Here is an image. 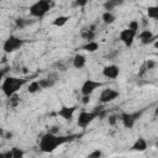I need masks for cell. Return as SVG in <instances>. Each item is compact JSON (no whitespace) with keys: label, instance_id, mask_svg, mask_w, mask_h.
<instances>
[{"label":"cell","instance_id":"8992f818","mask_svg":"<svg viewBox=\"0 0 158 158\" xmlns=\"http://www.w3.org/2000/svg\"><path fill=\"white\" fill-rule=\"evenodd\" d=\"M102 85H104V83H101V81H98L94 79H86L80 88V93L83 96H90L96 89L101 88Z\"/></svg>","mask_w":158,"mask_h":158},{"label":"cell","instance_id":"8fae6325","mask_svg":"<svg viewBox=\"0 0 158 158\" xmlns=\"http://www.w3.org/2000/svg\"><path fill=\"white\" fill-rule=\"evenodd\" d=\"M120 74V68L116 64H109L102 68V75L107 79H116Z\"/></svg>","mask_w":158,"mask_h":158},{"label":"cell","instance_id":"9c48e42d","mask_svg":"<svg viewBox=\"0 0 158 158\" xmlns=\"http://www.w3.org/2000/svg\"><path fill=\"white\" fill-rule=\"evenodd\" d=\"M136 36H137L136 32H133V31H131V30H128V28H123V30L120 31L118 38H120V41H121L127 48H130V47L133 44V41H135Z\"/></svg>","mask_w":158,"mask_h":158},{"label":"cell","instance_id":"7a4b0ae2","mask_svg":"<svg viewBox=\"0 0 158 158\" xmlns=\"http://www.w3.org/2000/svg\"><path fill=\"white\" fill-rule=\"evenodd\" d=\"M26 83V79H22V78H17V77H6L4 78L2 80V84H1V91L4 93V95L6 98H11L12 95H15L22 86L23 84Z\"/></svg>","mask_w":158,"mask_h":158},{"label":"cell","instance_id":"cb8c5ba5","mask_svg":"<svg viewBox=\"0 0 158 158\" xmlns=\"http://www.w3.org/2000/svg\"><path fill=\"white\" fill-rule=\"evenodd\" d=\"M11 154H12V158H23V151L19 147H12L11 149Z\"/></svg>","mask_w":158,"mask_h":158},{"label":"cell","instance_id":"d6a6232c","mask_svg":"<svg viewBox=\"0 0 158 158\" xmlns=\"http://www.w3.org/2000/svg\"><path fill=\"white\" fill-rule=\"evenodd\" d=\"M4 138L5 139H11L12 138V133L11 132H5L4 133Z\"/></svg>","mask_w":158,"mask_h":158},{"label":"cell","instance_id":"ffe728a7","mask_svg":"<svg viewBox=\"0 0 158 158\" xmlns=\"http://www.w3.org/2000/svg\"><path fill=\"white\" fill-rule=\"evenodd\" d=\"M80 36H81V38H84L86 42H93L94 38H95V32H94V30H84Z\"/></svg>","mask_w":158,"mask_h":158},{"label":"cell","instance_id":"1f68e13d","mask_svg":"<svg viewBox=\"0 0 158 158\" xmlns=\"http://www.w3.org/2000/svg\"><path fill=\"white\" fill-rule=\"evenodd\" d=\"M6 70H7V69H1V70H0V88H1V84H2V80H4V75H5Z\"/></svg>","mask_w":158,"mask_h":158},{"label":"cell","instance_id":"7402d4cb","mask_svg":"<svg viewBox=\"0 0 158 158\" xmlns=\"http://www.w3.org/2000/svg\"><path fill=\"white\" fill-rule=\"evenodd\" d=\"M147 15L149 19L157 20L158 19V6H148L147 9Z\"/></svg>","mask_w":158,"mask_h":158},{"label":"cell","instance_id":"d6986e66","mask_svg":"<svg viewBox=\"0 0 158 158\" xmlns=\"http://www.w3.org/2000/svg\"><path fill=\"white\" fill-rule=\"evenodd\" d=\"M15 23H16V27H19V28L22 30V28H25V27H27V26L35 23V20L30 21V20H26V19H21V17H19V19L15 20Z\"/></svg>","mask_w":158,"mask_h":158},{"label":"cell","instance_id":"30bf717a","mask_svg":"<svg viewBox=\"0 0 158 158\" xmlns=\"http://www.w3.org/2000/svg\"><path fill=\"white\" fill-rule=\"evenodd\" d=\"M78 106L77 105H73V106H67V105H62L60 109L58 110V116H60L63 120L65 121H72L73 120V116H74V112L77 111Z\"/></svg>","mask_w":158,"mask_h":158},{"label":"cell","instance_id":"836d02e7","mask_svg":"<svg viewBox=\"0 0 158 158\" xmlns=\"http://www.w3.org/2000/svg\"><path fill=\"white\" fill-rule=\"evenodd\" d=\"M83 104L84 105H86V104H89V101H90V96H83Z\"/></svg>","mask_w":158,"mask_h":158},{"label":"cell","instance_id":"277c9868","mask_svg":"<svg viewBox=\"0 0 158 158\" xmlns=\"http://www.w3.org/2000/svg\"><path fill=\"white\" fill-rule=\"evenodd\" d=\"M146 111V107L138 110V111H133V112H122L118 117V120H121L122 125L126 127V128H132L136 122L141 118V116L143 115V112Z\"/></svg>","mask_w":158,"mask_h":158},{"label":"cell","instance_id":"4316f807","mask_svg":"<svg viewBox=\"0 0 158 158\" xmlns=\"http://www.w3.org/2000/svg\"><path fill=\"white\" fill-rule=\"evenodd\" d=\"M156 65H157V62H156V60H152V59H148V60L144 63V68H146V70H148V69H153V68H156Z\"/></svg>","mask_w":158,"mask_h":158},{"label":"cell","instance_id":"4fadbf2b","mask_svg":"<svg viewBox=\"0 0 158 158\" xmlns=\"http://www.w3.org/2000/svg\"><path fill=\"white\" fill-rule=\"evenodd\" d=\"M147 147H148V143H147L146 138H143V137L139 136V137L135 141V143L132 144L131 151H135V152H144V151L147 149Z\"/></svg>","mask_w":158,"mask_h":158},{"label":"cell","instance_id":"52a82bcc","mask_svg":"<svg viewBox=\"0 0 158 158\" xmlns=\"http://www.w3.org/2000/svg\"><path fill=\"white\" fill-rule=\"evenodd\" d=\"M98 116H99V112H96V111H90V112H88V111H81V112L79 114V116H78L77 123H78L79 127L85 128V127L89 126Z\"/></svg>","mask_w":158,"mask_h":158},{"label":"cell","instance_id":"d4e9b609","mask_svg":"<svg viewBox=\"0 0 158 158\" xmlns=\"http://www.w3.org/2000/svg\"><path fill=\"white\" fill-rule=\"evenodd\" d=\"M128 30H131V31H133V32H136L137 35H138V28H139V23H138V20H132V21H130V23H128V27H127Z\"/></svg>","mask_w":158,"mask_h":158},{"label":"cell","instance_id":"6da1fadb","mask_svg":"<svg viewBox=\"0 0 158 158\" xmlns=\"http://www.w3.org/2000/svg\"><path fill=\"white\" fill-rule=\"evenodd\" d=\"M69 141H70L69 136H60V135L46 132L41 136L40 141H38V147L43 153H52L58 147L63 146L64 143H67Z\"/></svg>","mask_w":158,"mask_h":158},{"label":"cell","instance_id":"83f0119b","mask_svg":"<svg viewBox=\"0 0 158 158\" xmlns=\"http://www.w3.org/2000/svg\"><path fill=\"white\" fill-rule=\"evenodd\" d=\"M19 101H20V99H19V96L15 94V95H12L11 98H10V102H11V106H16L17 104H19Z\"/></svg>","mask_w":158,"mask_h":158},{"label":"cell","instance_id":"3957f363","mask_svg":"<svg viewBox=\"0 0 158 158\" xmlns=\"http://www.w3.org/2000/svg\"><path fill=\"white\" fill-rule=\"evenodd\" d=\"M51 1L48 0H38L30 6V15L35 19H42L51 9Z\"/></svg>","mask_w":158,"mask_h":158},{"label":"cell","instance_id":"5bb4252c","mask_svg":"<svg viewBox=\"0 0 158 158\" xmlns=\"http://www.w3.org/2000/svg\"><path fill=\"white\" fill-rule=\"evenodd\" d=\"M85 64H86V57H85L84 54H81V53H77V54L73 57V59H72V65H73L74 68H77V69L84 68Z\"/></svg>","mask_w":158,"mask_h":158},{"label":"cell","instance_id":"9a60e30c","mask_svg":"<svg viewBox=\"0 0 158 158\" xmlns=\"http://www.w3.org/2000/svg\"><path fill=\"white\" fill-rule=\"evenodd\" d=\"M38 85L41 89H49V88H53L56 85V81L52 80L51 78H42V79H38Z\"/></svg>","mask_w":158,"mask_h":158},{"label":"cell","instance_id":"e575fe53","mask_svg":"<svg viewBox=\"0 0 158 158\" xmlns=\"http://www.w3.org/2000/svg\"><path fill=\"white\" fill-rule=\"evenodd\" d=\"M4 133H5V130L0 127V138H2V137H4Z\"/></svg>","mask_w":158,"mask_h":158},{"label":"cell","instance_id":"7c38bea8","mask_svg":"<svg viewBox=\"0 0 158 158\" xmlns=\"http://www.w3.org/2000/svg\"><path fill=\"white\" fill-rule=\"evenodd\" d=\"M138 38L142 44H151L152 42H154L157 40V36L153 35V32L151 30H143L138 33Z\"/></svg>","mask_w":158,"mask_h":158},{"label":"cell","instance_id":"ac0fdd59","mask_svg":"<svg viewBox=\"0 0 158 158\" xmlns=\"http://www.w3.org/2000/svg\"><path fill=\"white\" fill-rule=\"evenodd\" d=\"M81 49H84V51H86V52H89V53H93V52H95V51L99 49V43H98L96 41L88 42V43H85L84 46H81Z\"/></svg>","mask_w":158,"mask_h":158},{"label":"cell","instance_id":"484cf974","mask_svg":"<svg viewBox=\"0 0 158 158\" xmlns=\"http://www.w3.org/2000/svg\"><path fill=\"white\" fill-rule=\"evenodd\" d=\"M101 157H102V152L100 149H95L91 153H89L86 158H101Z\"/></svg>","mask_w":158,"mask_h":158},{"label":"cell","instance_id":"f1b7e54d","mask_svg":"<svg viewBox=\"0 0 158 158\" xmlns=\"http://www.w3.org/2000/svg\"><path fill=\"white\" fill-rule=\"evenodd\" d=\"M117 121H118V118H117V116H116V115H111V116L109 117V123H110L111 126H114Z\"/></svg>","mask_w":158,"mask_h":158},{"label":"cell","instance_id":"603a6c76","mask_svg":"<svg viewBox=\"0 0 158 158\" xmlns=\"http://www.w3.org/2000/svg\"><path fill=\"white\" fill-rule=\"evenodd\" d=\"M38 90H41V88H40V85H38V81H37V80H33L32 83H30V85H28V88H27V91H28L30 94H35V93H37Z\"/></svg>","mask_w":158,"mask_h":158},{"label":"cell","instance_id":"ba28073f","mask_svg":"<svg viewBox=\"0 0 158 158\" xmlns=\"http://www.w3.org/2000/svg\"><path fill=\"white\" fill-rule=\"evenodd\" d=\"M120 96V93L115 89H111V88H106L104 89L100 95H99V101L101 104H107V102H111L114 101L115 99H117Z\"/></svg>","mask_w":158,"mask_h":158},{"label":"cell","instance_id":"f546056e","mask_svg":"<svg viewBox=\"0 0 158 158\" xmlns=\"http://www.w3.org/2000/svg\"><path fill=\"white\" fill-rule=\"evenodd\" d=\"M54 65H57V67H58V70H60V72H64V70L67 69V67H65V65H63V63H62L60 60H58Z\"/></svg>","mask_w":158,"mask_h":158},{"label":"cell","instance_id":"2e32d148","mask_svg":"<svg viewBox=\"0 0 158 158\" xmlns=\"http://www.w3.org/2000/svg\"><path fill=\"white\" fill-rule=\"evenodd\" d=\"M101 20L105 25H111L115 22L116 20V16L112 14V12H109V11H105L102 15H101Z\"/></svg>","mask_w":158,"mask_h":158},{"label":"cell","instance_id":"e0dca14e","mask_svg":"<svg viewBox=\"0 0 158 158\" xmlns=\"http://www.w3.org/2000/svg\"><path fill=\"white\" fill-rule=\"evenodd\" d=\"M68 20H70V16H65V15H60L58 17H56L53 20V26H57V27H63Z\"/></svg>","mask_w":158,"mask_h":158},{"label":"cell","instance_id":"44dd1931","mask_svg":"<svg viewBox=\"0 0 158 158\" xmlns=\"http://www.w3.org/2000/svg\"><path fill=\"white\" fill-rule=\"evenodd\" d=\"M121 4H122L121 1H114V0H109V1L104 2V9H105L106 11H109V12H112V10H114L116 6L121 5Z\"/></svg>","mask_w":158,"mask_h":158},{"label":"cell","instance_id":"5b68a950","mask_svg":"<svg viewBox=\"0 0 158 158\" xmlns=\"http://www.w3.org/2000/svg\"><path fill=\"white\" fill-rule=\"evenodd\" d=\"M25 43V40L16 37V36H9L4 43H2V49L5 53H12L17 49H20Z\"/></svg>","mask_w":158,"mask_h":158},{"label":"cell","instance_id":"4dcf8cb0","mask_svg":"<svg viewBox=\"0 0 158 158\" xmlns=\"http://www.w3.org/2000/svg\"><path fill=\"white\" fill-rule=\"evenodd\" d=\"M86 4H88L86 0H83V1H79V0H78V1H74V2H73V6H85Z\"/></svg>","mask_w":158,"mask_h":158}]
</instances>
